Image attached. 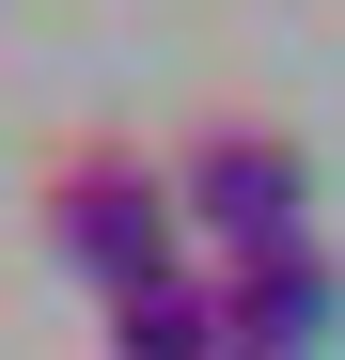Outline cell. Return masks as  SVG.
Listing matches in <instances>:
<instances>
[{
    "instance_id": "1",
    "label": "cell",
    "mask_w": 345,
    "mask_h": 360,
    "mask_svg": "<svg viewBox=\"0 0 345 360\" xmlns=\"http://www.w3.org/2000/svg\"><path fill=\"white\" fill-rule=\"evenodd\" d=\"M32 219H47V251H63V282L94 314L142 297V282H172V266H204L189 204H172V157H126V141H63L47 188H32Z\"/></svg>"
},
{
    "instance_id": "2",
    "label": "cell",
    "mask_w": 345,
    "mask_h": 360,
    "mask_svg": "<svg viewBox=\"0 0 345 360\" xmlns=\"http://www.w3.org/2000/svg\"><path fill=\"white\" fill-rule=\"evenodd\" d=\"M172 204H189V251L236 266V251H282V235H314V157L251 126V110H220V126H189V157H172Z\"/></svg>"
},
{
    "instance_id": "3",
    "label": "cell",
    "mask_w": 345,
    "mask_h": 360,
    "mask_svg": "<svg viewBox=\"0 0 345 360\" xmlns=\"http://www.w3.org/2000/svg\"><path fill=\"white\" fill-rule=\"evenodd\" d=\"M204 282H220V329H236V360H330V345H345V266L314 251V235L236 251V266H204Z\"/></svg>"
},
{
    "instance_id": "4",
    "label": "cell",
    "mask_w": 345,
    "mask_h": 360,
    "mask_svg": "<svg viewBox=\"0 0 345 360\" xmlns=\"http://www.w3.org/2000/svg\"><path fill=\"white\" fill-rule=\"evenodd\" d=\"M110 360H236V329H220V282L172 266L142 297H110Z\"/></svg>"
}]
</instances>
